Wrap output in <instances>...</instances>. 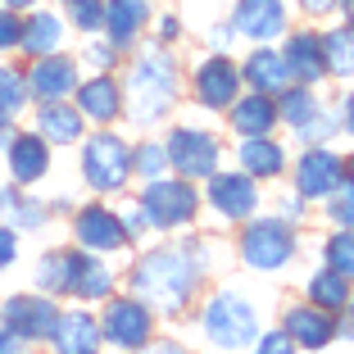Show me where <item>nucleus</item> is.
I'll return each instance as SVG.
<instances>
[{
  "mask_svg": "<svg viewBox=\"0 0 354 354\" xmlns=\"http://www.w3.org/2000/svg\"><path fill=\"white\" fill-rule=\"evenodd\" d=\"M132 286L141 295V304H155L164 313H177L187 304L191 286H196V263H191L187 250H159L146 254L132 272Z\"/></svg>",
  "mask_w": 354,
  "mask_h": 354,
  "instance_id": "obj_1",
  "label": "nucleus"
},
{
  "mask_svg": "<svg viewBox=\"0 0 354 354\" xmlns=\"http://www.w3.org/2000/svg\"><path fill=\"white\" fill-rule=\"evenodd\" d=\"M127 95H132L136 123H155L168 104H173V95H177V68H173V59H168V50L150 46V50L136 59Z\"/></svg>",
  "mask_w": 354,
  "mask_h": 354,
  "instance_id": "obj_2",
  "label": "nucleus"
},
{
  "mask_svg": "<svg viewBox=\"0 0 354 354\" xmlns=\"http://www.w3.org/2000/svg\"><path fill=\"white\" fill-rule=\"evenodd\" d=\"M205 332L214 345H227V350H236V345H250L254 336H259V318H254V309L241 295L223 291L209 300L205 309Z\"/></svg>",
  "mask_w": 354,
  "mask_h": 354,
  "instance_id": "obj_3",
  "label": "nucleus"
},
{
  "mask_svg": "<svg viewBox=\"0 0 354 354\" xmlns=\"http://www.w3.org/2000/svg\"><path fill=\"white\" fill-rule=\"evenodd\" d=\"M200 196L191 191V182H159L150 177V187L141 191V218L150 227H182L196 218Z\"/></svg>",
  "mask_w": 354,
  "mask_h": 354,
  "instance_id": "obj_4",
  "label": "nucleus"
},
{
  "mask_svg": "<svg viewBox=\"0 0 354 354\" xmlns=\"http://www.w3.org/2000/svg\"><path fill=\"white\" fill-rule=\"evenodd\" d=\"M82 173L95 191H118L132 173V150L114 132H100L82 146Z\"/></svg>",
  "mask_w": 354,
  "mask_h": 354,
  "instance_id": "obj_5",
  "label": "nucleus"
},
{
  "mask_svg": "<svg viewBox=\"0 0 354 354\" xmlns=\"http://www.w3.org/2000/svg\"><path fill=\"white\" fill-rule=\"evenodd\" d=\"M241 254H245V263L259 268V272H272V268H281V263H291V254H295L291 223H281V218L250 223L245 236H241Z\"/></svg>",
  "mask_w": 354,
  "mask_h": 354,
  "instance_id": "obj_6",
  "label": "nucleus"
},
{
  "mask_svg": "<svg viewBox=\"0 0 354 354\" xmlns=\"http://www.w3.org/2000/svg\"><path fill=\"white\" fill-rule=\"evenodd\" d=\"M164 155H168V164L187 177V182L218 173V141H214L209 132H200V127H177V132L168 136Z\"/></svg>",
  "mask_w": 354,
  "mask_h": 354,
  "instance_id": "obj_7",
  "label": "nucleus"
},
{
  "mask_svg": "<svg viewBox=\"0 0 354 354\" xmlns=\"http://www.w3.org/2000/svg\"><path fill=\"white\" fill-rule=\"evenodd\" d=\"M155 332V318H150V304L141 300H109L100 318V336L114 350H141Z\"/></svg>",
  "mask_w": 354,
  "mask_h": 354,
  "instance_id": "obj_8",
  "label": "nucleus"
},
{
  "mask_svg": "<svg viewBox=\"0 0 354 354\" xmlns=\"http://www.w3.org/2000/svg\"><path fill=\"white\" fill-rule=\"evenodd\" d=\"M0 318H5V327H10L19 341H46V336L55 332L59 309H55L46 295H10V300L0 304Z\"/></svg>",
  "mask_w": 354,
  "mask_h": 354,
  "instance_id": "obj_9",
  "label": "nucleus"
},
{
  "mask_svg": "<svg viewBox=\"0 0 354 354\" xmlns=\"http://www.w3.org/2000/svg\"><path fill=\"white\" fill-rule=\"evenodd\" d=\"M345 182V159L336 150L318 146L309 155H300V168H295V191L304 200H327L336 187Z\"/></svg>",
  "mask_w": 354,
  "mask_h": 354,
  "instance_id": "obj_10",
  "label": "nucleus"
},
{
  "mask_svg": "<svg viewBox=\"0 0 354 354\" xmlns=\"http://www.w3.org/2000/svg\"><path fill=\"white\" fill-rule=\"evenodd\" d=\"M236 91H241V68L227 59V55H214V59H205L196 68L200 104H209V109H227V104L236 100Z\"/></svg>",
  "mask_w": 354,
  "mask_h": 354,
  "instance_id": "obj_11",
  "label": "nucleus"
},
{
  "mask_svg": "<svg viewBox=\"0 0 354 354\" xmlns=\"http://www.w3.org/2000/svg\"><path fill=\"white\" fill-rule=\"evenodd\" d=\"M77 245H86V250H118V245H127V223L118 218L114 209L104 205H86L82 214H77Z\"/></svg>",
  "mask_w": 354,
  "mask_h": 354,
  "instance_id": "obj_12",
  "label": "nucleus"
},
{
  "mask_svg": "<svg viewBox=\"0 0 354 354\" xmlns=\"http://www.w3.org/2000/svg\"><path fill=\"white\" fill-rule=\"evenodd\" d=\"M209 200L223 218H250L254 205H259V191H254L250 173H214L209 177Z\"/></svg>",
  "mask_w": 354,
  "mask_h": 354,
  "instance_id": "obj_13",
  "label": "nucleus"
},
{
  "mask_svg": "<svg viewBox=\"0 0 354 354\" xmlns=\"http://www.w3.org/2000/svg\"><path fill=\"white\" fill-rule=\"evenodd\" d=\"M23 82H28V91L37 95V100H64V95H73V86H77V64L64 59L59 50L41 55Z\"/></svg>",
  "mask_w": 354,
  "mask_h": 354,
  "instance_id": "obj_14",
  "label": "nucleus"
},
{
  "mask_svg": "<svg viewBox=\"0 0 354 354\" xmlns=\"http://www.w3.org/2000/svg\"><path fill=\"white\" fill-rule=\"evenodd\" d=\"M236 32L250 37V41H272V37H281V32H286V10H281V0H241Z\"/></svg>",
  "mask_w": 354,
  "mask_h": 354,
  "instance_id": "obj_15",
  "label": "nucleus"
},
{
  "mask_svg": "<svg viewBox=\"0 0 354 354\" xmlns=\"http://www.w3.org/2000/svg\"><path fill=\"white\" fill-rule=\"evenodd\" d=\"M50 345L59 354H95V345H100V323L82 309L59 313V318H55V332H50Z\"/></svg>",
  "mask_w": 354,
  "mask_h": 354,
  "instance_id": "obj_16",
  "label": "nucleus"
},
{
  "mask_svg": "<svg viewBox=\"0 0 354 354\" xmlns=\"http://www.w3.org/2000/svg\"><path fill=\"white\" fill-rule=\"evenodd\" d=\"M64 263H68V291L73 295H82V300H104V295L114 291V277H109V268H104L100 259H91V254H82V250H68Z\"/></svg>",
  "mask_w": 354,
  "mask_h": 354,
  "instance_id": "obj_17",
  "label": "nucleus"
},
{
  "mask_svg": "<svg viewBox=\"0 0 354 354\" xmlns=\"http://www.w3.org/2000/svg\"><path fill=\"white\" fill-rule=\"evenodd\" d=\"M77 95V109H82V118H91V123H109V118H118V109H123V91H118L114 77H91V82H77L73 86Z\"/></svg>",
  "mask_w": 354,
  "mask_h": 354,
  "instance_id": "obj_18",
  "label": "nucleus"
},
{
  "mask_svg": "<svg viewBox=\"0 0 354 354\" xmlns=\"http://www.w3.org/2000/svg\"><path fill=\"white\" fill-rule=\"evenodd\" d=\"M286 336H291L295 345H304V350H323V345L336 336V323H332V313H327V309L304 304V309L286 313Z\"/></svg>",
  "mask_w": 354,
  "mask_h": 354,
  "instance_id": "obj_19",
  "label": "nucleus"
},
{
  "mask_svg": "<svg viewBox=\"0 0 354 354\" xmlns=\"http://www.w3.org/2000/svg\"><path fill=\"white\" fill-rule=\"evenodd\" d=\"M241 77H245L254 91H263V95H281L295 82L291 68H286V59H281L277 50H254L250 59H245V68H241Z\"/></svg>",
  "mask_w": 354,
  "mask_h": 354,
  "instance_id": "obj_20",
  "label": "nucleus"
},
{
  "mask_svg": "<svg viewBox=\"0 0 354 354\" xmlns=\"http://www.w3.org/2000/svg\"><path fill=\"white\" fill-rule=\"evenodd\" d=\"M146 19H150L146 0H104V28H109V37H114L118 50L132 46L136 37H141Z\"/></svg>",
  "mask_w": 354,
  "mask_h": 354,
  "instance_id": "obj_21",
  "label": "nucleus"
},
{
  "mask_svg": "<svg viewBox=\"0 0 354 354\" xmlns=\"http://www.w3.org/2000/svg\"><path fill=\"white\" fill-rule=\"evenodd\" d=\"M37 136L41 141H77L82 136V109L77 104H64V100H41V118H37Z\"/></svg>",
  "mask_w": 354,
  "mask_h": 354,
  "instance_id": "obj_22",
  "label": "nucleus"
},
{
  "mask_svg": "<svg viewBox=\"0 0 354 354\" xmlns=\"http://www.w3.org/2000/svg\"><path fill=\"white\" fill-rule=\"evenodd\" d=\"M272 123H277L272 95L254 91V95H245V100H232V127H236L241 136H268Z\"/></svg>",
  "mask_w": 354,
  "mask_h": 354,
  "instance_id": "obj_23",
  "label": "nucleus"
},
{
  "mask_svg": "<svg viewBox=\"0 0 354 354\" xmlns=\"http://www.w3.org/2000/svg\"><path fill=\"white\" fill-rule=\"evenodd\" d=\"M59 41H64V23L55 19L50 10H37L28 23H23V32H19V50H28L32 59L55 55V50H59Z\"/></svg>",
  "mask_w": 354,
  "mask_h": 354,
  "instance_id": "obj_24",
  "label": "nucleus"
},
{
  "mask_svg": "<svg viewBox=\"0 0 354 354\" xmlns=\"http://www.w3.org/2000/svg\"><path fill=\"white\" fill-rule=\"evenodd\" d=\"M281 59H286L291 77H300V82H318V77L327 73V64H323V41H318V37H309V32L291 37V41H286V50H281Z\"/></svg>",
  "mask_w": 354,
  "mask_h": 354,
  "instance_id": "obj_25",
  "label": "nucleus"
},
{
  "mask_svg": "<svg viewBox=\"0 0 354 354\" xmlns=\"http://www.w3.org/2000/svg\"><path fill=\"white\" fill-rule=\"evenodd\" d=\"M46 168H50V155H46L41 136H14L10 141V173H14V182H37V177H46Z\"/></svg>",
  "mask_w": 354,
  "mask_h": 354,
  "instance_id": "obj_26",
  "label": "nucleus"
},
{
  "mask_svg": "<svg viewBox=\"0 0 354 354\" xmlns=\"http://www.w3.org/2000/svg\"><path fill=\"white\" fill-rule=\"evenodd\" d=\"M241 168L250 177H277L286 168V150L268 136H245V146H241Z\"/></svg>",
  "mask_w": 354,
  "mask_h": 354,
  "instance_id": "obj_27",
  "label": "nucleus"
},
{
  "mask_svg": "<svg viewBox=\"0 0 354 354\" xmlns=\"http://www.w3.org/2000/svg\"><path fill=\"white\" fill-rule=\"evenodd\" d=\"M318 114H323V104H318V95H313L309 86H286V91H281L277 118H286L295 132H304V127H309Z\"/></svg>",
  "mask_w": 354,
  "mask_h": 354,
  "instance_id": "obj_28",
  "label": "nucleus"
},
{
  "mask_svg": "<svg viewBox=\"0 0 354 354\" xmlns=\"http://www.w3.org/2000/svg\"><path fill=\"white\" fill-rule=\"evenodd\" d=\"M309 300L318 304V309H327V313H341L345 304H350V277H341L336 268L318 272V277L309 281Z\"/></svg>",
  "mask_w": 354,
  "mask_h": 354,
  "instance_id": "obj_29",
  "label": "nucleus"
},
{
  "mask_svg": "<svg viewBox=\"0 0 354 354\" xmlns=\"http://www.w3.org/2000/svg\"><path fill=\"white\" fill-rule=\"evenodd\" d=\"M323 64H327V73H341V77L354 73V28L327 32L323 37Z\"/></svg>",
  "mask_w": 354,
  "mask_h": 354,
  "instance_id": "obj_30",
  "label": "nucleus"
},
{
  "mask_svg": "<svg viewBox=\"0 0 354 354\" xmlns=\"http://www.w3.org/2000/svg\"><path fill=\"white\" fill-rule=\"evenodd\" d=\"M28 104V82L14 68H0V118H14Z\"/></svg>",
  "mask_w": 354,
  "mask_h": 354,
  "instance_id": "obj_31",
  "label": "nucleus"
},
{
  "mask_svg": "<svg viewBox=\"0 0 354 354\" xmlns=\"http://www.w3.org/2000/svg\"><path fill=\"white\" fill-rule=\"evenodd\" d=\"M327 263H332L341 277H354V227L336 232V236L327 241Z\"/></svg>",
  "mask_w": 354,
  "mask_h": 354,
  "instance_id": "obj_32",
  "label": "nucleus"
},
{
  "mask_svg": "<svg viewBox=\"0 0 354 354\" xmlns=\"http://www.w3.org/2000/svg\"><path fill=\"white\" fill-rule=\"evenodd\" d=\"M37 281L46 286V295L68 291V263H64V254H50V259H41V268H37Z\"/></svg>",
  "mask_w": 354,
  "mask_h": 354,
  "instance_id": "obj_33",
  "label": "nucleus"
},
{
  "mask_svg": "<svg viewBox=\"0 0 354 354\" xmlns=\"http://www.w3.org/2000/svg\"><path fill=\"white\" fill-rule=\"evenodd\" d=\"M68 10H73V23L82 32L104 28V0H68Z\"/></svg>",
  "mask_w": 354,
  "mask_h": 354,
  "instance_id": "obj_34",
  "label": "nucleus"
},
{
  "mask_svg": "<svg viewBox=\"0 0 354 354\" xmlns=\"http://www.w3.org/2000/svg\"><path fill=\"white\" fill-rule=\"evenodd\" d=\"M132 168H136L141 177H159V173L168 168V155H164L159 146H141V150L132 155Z\"/></svg>",
  "mask_w": 354,
  "mask_h": 354,
  "instance_id": "obj_35",
  "label": "nucleus"
},
{
  "mask_svg": "<svg viewBox=\"0 0 354 354\" xmlns=\"http://www.w3.org/2000/svg\"><path fill=\"white\" fill-rule=\"evenodd\" d=\"M332 218L341 223V227H354V182H341V187L332 191Z\"/></svg>",
  "mask_w": 354,
  "mask_h": 354,
  "instance_id": "obj_36",
  "label": "nucleus"
},
{
  "mask_svg": "<svg viewBox=\"0 0 354 354\" xmlns=\"http://www.w3.org/2000/svg\"><path fill=\"white\" fill-rule=\"evenodd\" d=\"M19 32H23L19 14H14L10 5H0V50H14V46H19Z\"/></svg>",
  "mask_w": 354,
  "mask_h": 354,
  "instance_id": "obj_37",
  "label": "nucleus"
},
{
  "mask_svg": "<svg viewBox=\"0 0 354 354\" xmlns=\"http://www.w3.org/2000/svg\"><path fill=\"white\" fill-rule=\"evenodd\" d=\"M254 354H295V341L286 332H268V336H259Z\"/></svg>",
  "mask_w": 354,
  "mask_h": 354,
  "instance_id": "obj_38",
  "label": "nucleus"
},
{
  "mask_svg": "<svg viewBox=\"0 0 354 354\" xmlns=\"http://www.w3.org/2000/svg\"><path fill=\"white\" fill-rule=\"evenodd\" d=\"M332 132H336V118H332V114L323 109V114L313 118V123L304 127V132H295V136H304V141H323V136H332Z\"/></svg>",
  "mask_w": 354,
  "mask_h": 354,
  "instance_id": "obj_39",
  "label": "nucleus"
},
{
  "mask_svg": "<svg viewBox=\"0 0 354 354\" xmlns=\"http://www.w3.org/2000/svg\"><path fill=\"white\" fill-rule=\"evenodd\" d=\"M14 254H19V236H14V227H0V268L14 263Z\"/></svg>",
  "mask_w": 354,
  "mask_h": 354,
  "instance_id": "obj_40",
  "label": "nucleus"
},
{
  "mask_svg": "<svg viewBox=\"0 0 354 354\" xmlns=\"http://www.w3.org/2000/svg\"><path fill=\"white\" fill-rule=\"evenodd\" d=\"M0 354H23V341L10 332V327H0Z\"/></svg>",
  "mask_w": 354,
  "mask_h": 354,
  "instance_id": "obj_41",
  "label": "nucleus"
},
{
  "mask_svg": "<svg viewBox=\"0 0 354 354\" xmlns=\"http://www.w3.org/2000/svg\"><path fill=\"white\" fill-rule=\"evenodd\" d=\"M336 5H341V0H300V10H304V14H332Z\"/></svg>",
  "mask_w": 354,
  "mask_h": 354,
  "instance_id": "obj_42",
  "label": "nucleus"
},
{
  "mask_svg": "<svg viewBox=\"0 0 354 354\" xmlns=\"http://www.w3.org/2000/svg\"><path fill=\"white\" fill-rule=\"evenodd\" d=\"M141 354H187L177 341H159V345H141Z\"/></svg>",
  "mask_w": 354,
  "mask_h": 354,
  "instance_id": "obj_43",
  "label": "nucleus"
},
{
  "mask_svg": "<svg viewBox=\"0 0 354 354\" xmlns=\"http://www.w3.org/2000/svg\"><path fill=\"white\" fill-rule=\"evenodd\" d=\"M14 141V118H0V150H10Z\"/></svg>",
  "mask_w": 354,
  "mask_h": 354,
  "instance_id": "obj_44",
  "label": "nucleus"
},
{
  "mask_svg": "<svg viewBox=\"0 0 354 354\" xmlns=\"http://www.w3.org/2000/svg\"><path fill=\"white\" fill-rule=\"evenodd\" d=\"M109 59H114V50H109V46H91V64H100V68H104Z\"/></svg>",
  "mask_w": 354,
  "mask_h": 354,
  "instance_id": "obj_45",
  "label": "nucleus"
},
{
  "mask_svg": "<svg viewBox=\"0 0 354 354\" xmlns=\"http://www.w3.org/2000/svg\"><path fill=\"white\" fill-rule=\"evenodd\" d=\"M159 32H164V41H173L177 32H182V23H177V19H164V23H159Z\"/></svg>",
  "mask_w": 354,
  "mask_h": 354,
  "instance_id": "obj_46",
  "label": "nucleus"
},
{
  "mask_svg": "<svg viewBox=\"0 0 354 354\" xmlns=\"http://www.w3.org/2000/svg\"><path fill=\"white\" fill-rule=\"evenodd\" d=\"M345 127H350V132H354V95H350V100H345Z\"/></svg>",
  "mask_w": 354,
  "mask_h": 354,
  "instance_id": "obj_47",
  "label": "nucleus"
},
{
  "mask_svg": "<svg viewBox=\"0 0 354 354\" xmlns=\"http://www.w3.org/2000/svg\"><path fill=\"white\" fill-rule=\"evenodd\" d=\"M0 5H10V10H28V5H37V0H0Z\"/></svg>",
  "mask_w": 354,
  "mask_h": 354,
  "instance_id": "obj_48",
  "label": "nucleus"
},
{
  "mask_svg": "<svg viewBox=\"0 0 354 354\" xmlns=\"http://www.w3.org/2000/svg\"><path fill=\"white\" fill-rule=\"evenodd\" d=\"M345 177H350V182H354V159H350V164H345Z\"/></svg>",
  "mask_w": 354,
  "mask_h": 354,
  "instance_id": "obj_49",
  "label": "nucleus"
},
{
  "mask_svg": "<svg viewBox=\"0 0 354 354\" xmlns=\"http://www.w3.org/2000/svg\"><path fill=\"white\" fill-rule=\"evenodd\" d=\"M345 5H350V28H354V0H345Z\"/></svg>",
  "mask_w": 354,
  "mask_h": 354,
  "instance_id": "obj_50",
  "label": "nucleus"
},
{
  "mask_svg": "<svg viewBox=\"0 0 354 354\" xmlns=\"http://www.w3.org/2000/svg\"><path fill=\"white\" fill-rule=\"evenodd\" d=\"M350 309H354V295H350Z\"/></svg>",
  "mask_w": 354,
  "mask_h": 354,
  "instance_id": "obj_51",
  "label": "nucleus"
}]
</instances>
